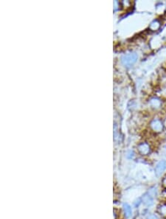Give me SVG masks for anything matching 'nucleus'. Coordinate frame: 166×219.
<instances>
[{
    "instance_id": "nucleus-5",
    "label": "nucleus",
    "mask_w": 166,
    "mask_h": 219,
    "mask_svg": "<svg viewBox=\"0 0 166 219\" xmlns=\"http://www.w3.org/2000/svg\"><path fill=\"white\" fill-rule=\"evenodd\" d=\"M142 202L147 207H151L154 204V198L147 192L142 197Z\"/></svg>"
},
{
    "instance_id": "nucleus-1",
    "label": "nucleus",
    "mask_w": 166,
    "mask_h": 219,
    "mask_svg": "<svg viewBox=\"0 0 166 219\" xmlns=\"http://www.w3.org/2000/svg\"><path fill=\"white\" fill-rule=\"evenodd\" d=\"M137 60V55L136 53H129L122 58V62L126 67H131Z\"/></svg>"
},
{
    "instance_id": "nucleus-8",
    "label": "nucleus",
    "mask_w": 166,
    "mask_h": 219,
    "mask_svg": "<svg viewBox=\"0 0 166 219\" xmlns=\"http://www.w3.org/2000/svg\"><path fill=\"white\" fill-rule=\"evenodd\" d=\"M159 26H160V24H159V22L157 20H156V21H153L152 24H151L150 28L152 29V30H157L159 28Z\"/></svg>"
},
{
    "instance_id": "nucleus-11",
    "label": "nucleus",
    "mask_w": 166,
    "mask_h": 219,
    "mask_svg": "<svg viewBox=\"0 0 166 219\" xmlns=\"http://www.w3.org/2000/svg\"><path fill=\"white\" fill-rule=\"evenodd\" d=\"M162 187H163V188L165 189V190H166V175L163 178H162Z\"/></svg>"
},
{
    "instance_id": "nucleus-4",
    "label": "nucleus",
    "mask_w": 166,
    "mask_h": 219,
    "mask_svg": "<svg viewBox=\"0 0 166 219\" xmlns=\"http://www.w3.org/2000/svg\"><path fill=\"white\" fill-rule=\"evenodd\" d=\"M137 149H138V151L141 155H148L149 154V153L151 152V149L150 146L148 143L146 142H142L139 145L138 147H137Z\"/></svg>"
},
{
    "instance_id": "nucleus-3",
    "label": "nucleus",
    "mask_w": 166,
    "mask_h": 219,
    "mask_svg": "<svg viewBox=\"0 0 166 219\" xmlns=\"http://www.w3.org/2000/svg\"><path fill=\"white\" fill-rule=\"evenodd\" d=\"M151 127H152V129L154 131H155L156 133H159L161 131H162L163 130V124H162V121L159 120H154L151 123Z\"/></svg>"
},
{
    "instance_id": "nucleus-10",
    "label": "nucleus",
    "mask_w": 166,
    "mask_h": 219,
    "mask_svg": "<svg viewBox=\"0 0 166 219\" xmlns=\"http://www.w3.org/2000/svg\"><path fill=\"white\" fill-rule=\"evenodd\" d=\"M147 219H159V218L157 215H155V214H151V215H149L148 216Z\"/></svg>"
},
{
    "instance_id": "nucleus-9",
    "label": "nucleus",
    "mask_w": 166,
    "mask_h": 219,
    "mask_svg": "<svg viewBox=\"0 0 166 219\" xmlns=\"http://www.w3.org/2000/svg\"><path fill=\"white\" fill-rule=\"evenodd\" d=\"M148 193L150 196H152L153 198H154V197L157 196V189H156L155 187H153V188L150 189V190H148Z\"/></svg>"
},
{
    "instance_id": "nucleus-6",
    "label": "nucleus",
    "mask_w": 166,
    "mask_h": 219,
    "mask_svg": "<svg viewBox=\"0 0 166 219\" xmlns=\"http://www.w3.org/2000/svg\"><path fill=\"white\" fill-rule=\"evenodd\" d=\"M123 210L124 213H125V215L126 218H129V217L132 215V207H130V205H128V204H124L123 205Z\"/></svg>"
},
{
    "instance_id": "nucleus-2",
    "label": "nucleus",
    "mask_w": 166,
    "mask_h": 219,
    "mask_svg": "<svg viewBox=\"0 0 166 219\" xmlns=\"http://www.w3.org/2000/svg\"><path fill=\"white\" fill-rule=\"evenodd\" d=\"M166 170V161L161 160L157 163L155 167V174L157 177H160Z\"/></svg>"
},
{
    "instance_id": "nucleus-7",
    "label": "nucleus",
    "mask_w": 166,
    "mask_h": 219,
    "mask_svg": "<svg viewBox=\"0 0 166 219\" xmlns=\"http://www.w3.org/2000/svg\"><path fill=\"white\" fill-rule=\"evenodd\" d=\"M158 212L162 216L166 217V204L161 205L158 207Z\"/></svg>"
}]
</instances>
